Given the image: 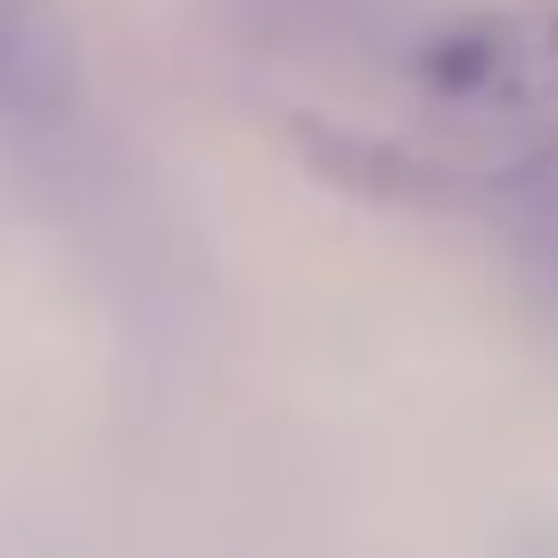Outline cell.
<instances>
[{"label": "cell", "instance_id": "obj_1", "mask_svg": "<svg viewBox=\"0 0 558 558\" xmlns=\"http://www.w3.org/2000/svg\"><path fill=\"white\" fill-rule=\"evenodd\" d=\"M288 132L362 197L485 214L558 165V0H418L362 83Z\"/></svg>", "mask_w": 558, "mask_h": 558}, {"label": "cell", "instance_id": "obj_2", "mask_svg": "<svg viewBox=\"0 0 558 558\" xmlns=\"http://www.w3.org/2000/svg\"><path fill=\"white\" fill-rule=\"evenodd\" d=\"M83 123V41L58 0H0V140H66Z\"/></svg>", "mask_w": 558, "mask_h": 558}, {"label": "cell", "instance_id": "obj_3", "mask_svg": "<svg viewBox=\"0 0 558 558\" xmlns=\"http://www.w3.org/2000/svg\"><path fill=\"white\" fill-rule=\"evenodd\" d=\"M485 222H493V239H501V255H509L518 296L534 304V320L558 337V165L509 181L485 206Z\"/></svg>", "mask_w": 558, "mask_h": 558}]
</instances>
